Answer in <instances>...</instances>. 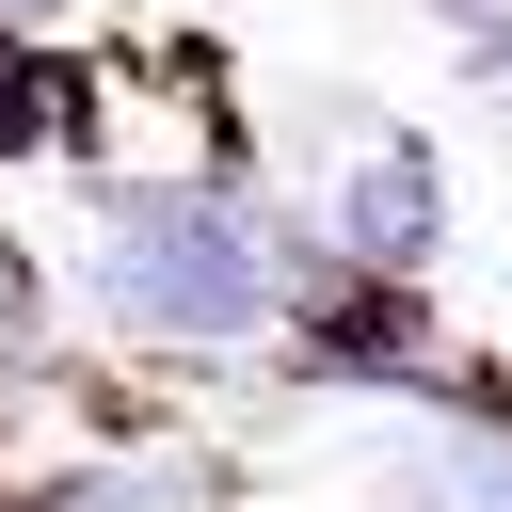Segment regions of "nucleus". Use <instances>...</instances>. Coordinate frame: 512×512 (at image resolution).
<instances>
[{"mask_svg":"<svg viewBox=\"0 0 512 512\" xmlns=\"http://www.w3.org/2000/svg\"><path fill=\"white\" fill-rule=\"evenodd\" d=\"M64 32V0H0V48H48Z\"/></svg>","mask_w":512,"mask_h":512,"instance_id":"20e7f679","label":"nucleus"},{"mask_svg":"<svg viewBox=\"0 0 512 512\" xmlns=\"http://www.w3.org/2000/svg\"><path fill=\"white\" fill-rule=\"evenodd\" d=\"M336 272H368V288H416L432 256H448V160L416 144V128H368L352 144V176H336Z\"/></svg>","mask_w":512,"mask_h":512,"instance_id":"f03ea898","label":"nucleus"},{"mask_svg":"<svg viewBox=\"0 0 512 512\" xmlns=\"http://www.w3.org/2000/svg\"><path fill=\"white\" fill-rule=\"evenodd\" d=\"M80 304L128 352H240L288 320V288L256 256V192H224V176H96Z\"/></svg>","mask_w":512,"mask_h":512,"instance_id":"f257e3e1","label":"nucleus"},{"mask_svg":"<svg viewBox=\"0 0 512 512\" xmlns=\"http://www.w3.org/2000/svg\"><path fill=\"white\" fill-rule=\"evenodd\" d=\"M80 128H96L80 64H48V48H0V160H80Z\"/></svg>","mask_w":512,"mask_h":512,"instance_id":"7ed1b4c3","label":"nucleus"}]
</instances>
